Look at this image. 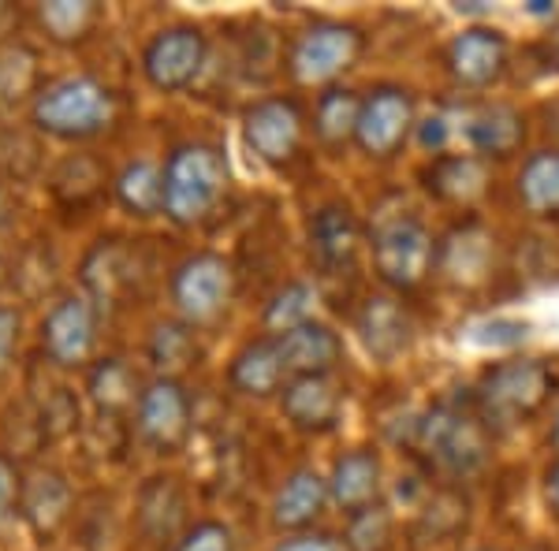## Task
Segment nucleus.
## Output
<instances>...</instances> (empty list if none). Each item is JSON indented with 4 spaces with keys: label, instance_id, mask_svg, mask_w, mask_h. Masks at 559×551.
Listing matches in <instances>:
<instances>
[{
    "label": "nucleus",
    "instance_id": "nucleus-1",
    "mask_svg": "<svg viewBox=\"0 0 559 551\" xmlns=\"http://www.w3.org/2000/svg\"><path fill=\"white\" fill-rule=\"evenodd\" d=\"M418 455L452 481H471L492 463V429L471 403H437L411 424Z\"/></svg>",
    "mask_w": 559,
    "mask_h": 551
},
{
    "label": "nucleus",
    "instance_id": "nucleus-2",
    "mask_svg": "<svg viewBox=\"0 0 559 551\" xmlns=\"http://www.w3.org/2000/svg\"><path fill=\"white\" fill-rule=\"evenodd\" d=\"M559 395V373L548 358H508L477 376L474 406L489 429L496 424H526Z\"/></svg>",
    "mask_w": 559,
    "mask_h": 551
},
{
    "label": "nucleus",
    "instance_id": "nucleus-3",
    "mask_svg": "<svg viewBox=\"0 0 559 551\" xmlns=\"http://www.w3.org/2000/svg\"><path fill=\"white\" fill-rule=\"evenodd\" d=\"M116 116V97L94 75H64L45 83L31 97V123L49 139L86 142L108 131Z\"/></svg>",
    "mask_w": 559,
    "mask_h": 551
},
{
    "label": "nucleus",
    "instance_id": "nucleus-4",
    "mask_svg": "<svg viewBox=\"0 0 559 551\" xmlns=\"http://www.w3.org/2000/svg\"><path fill=\"white\" fill-rule=\"evenodd\" d=\"M228 191L224 153L210 142H183L165 160V216L179 228H194L221 205Z\"/></svg>",
    "mask_w": 559,
    "mask_h": 551
},
{
    "label": "nucleus",
    "instance_id": "nucleus-5",
    "mask_svg": "<svg viewBox=\"0 0 559 551\" xmlns=\"http://www.w3.org/2000/svg\"><path fill=\"white\" fill-rule=\"evenodd\" d=\"M373 268L392 295H411L437 268V239L414 213H381L369 235Z\"/></svg>",
    "mask_w": 559,
    "mask_h": 551
},
{
    "label": "nucleus",
    "instance_id": "nucleus-6",
    "mask_svg": "<svg viewBox=\"0 0 559 551\" xmlns=\"http://www.w3.org/2000/svg\"><path fill=\"white\" fill-rule=\"evenodd\" d=\"M366 34L355 23L318 20L295 34L287 49V71L299 86H336V79L358 64Z\"/></svg>",
    "mask_w": 559,
    "mask_h": 551
},
{
    "label": "nucleus",
    "instance_id": "nucleus-7",
    "mask_svg": "<svg viewBox=\"0 0 559 551\" xmlns=\"http://www.w3.org/2000/svg\"><path fill=\"white\" fill-rule=\"evenodd\" d=\"M231 265L228 257L198 250V254L183 257L168 276V295L179 313V321H187L191 328L221 321V313L231 302Z\"/></svg>",
    "mask_w": 559,
    "mask_h": 551
},
{
    "label": "nucleus",
    "instance_id": "nucleus-8",
    "mask_svg": "<svg viewBox=\"0 0 559 551\" xmlns=\"http://www.w3.org/2000/svg\"><path fill=\"white\" fill-rule=\"evenodd\" d=\"M242 142L261 165L287 168L302 153L306 142V112L295 97L273 94L261 97L242 112Z\"/></svg>",
    "mask_w": 559,
    "mask_h": 551
},
{
    "label": "nucleus",
    "instance_id": "nucleus-9",
    "mask_svg": "<svg viewBox=\"0 0 559 551\" xmlns=\"http://www.w3.org/2000/svg\"><path fill=\"white\" fill-rule=\"evenodd\" d=\"M414 123V94L407 86L381 83L362 97V112H358V134L355 146L373 160H388L403 149L411 139Z\"/></svg>",
    "mask_w": 559,
    "mask_h": 551
},
{
    "label": "nucleus",
    "instance_id": "nucleus-10",
    "mask_svg": "<svg viewBox=\"0 0 559 551\" xmlns=\"http://www.w3.org/2000/svg\"><path fill=\"white\" fill-rule=\"evenodd\" d=\"M205 34L194 23H173L157 31L142 49V75L160 94H179L202 75Z\"/></svg>",
    "mask_w": 559,
    "mask_h": 551
},
{
    "label": "nucleus",
    "instance_id": "nucleus-11",
    "mask_svg": "<svg viewBox=\"0 0 559 551\" xmlns=\"http://www.w3.org/2000/svg\"><path fill=\"white\" fill-rule=\"evenodd\" d=\"M134 432L160 455H173L191 432V395L176 376H157L139 392L134 403Z\"/></svg>",
    "mask_w": 559,
    "mask_h": 551
},
{
    "label": "nucleus",
    "instance_id": "nucleus-12",
    "mask_svg": "<svg viewBox=\"0 0 559 551\" xmlns=\"http://www.w3.org/2000/svg\"><path fill=\"white\" fill-rule=\"evenodd\" d=\"M448 75L463 89H489L508 75L511 64V45L492 26H471V31L455 34L444 49Z\"/></svg>",
    "mask_w": 559,
    "mask_h": 551
},
{
    "label": "nucleus",
    "instance_id": "nucleus-13",
    "mask_svg": "<svg viewBox=\"0 0 559 551\" xmlns=\"http://www.w3.org/2000/svg\"><path fill=\"white\" fill-rule=\"evenodd\" d=\"M97 343V313L86 295H64L41 321V350L57 366H86Z\"/></svg>",
    "mask_w": 559,
    "mask_h": 551
},
{
    "label": "nucleus",
    "instance_id": "nucleus-14",
    "mask_svg": "<svg viewBox=\"0 0 559 551\" xmlns=\"http://www.w3.org/2000/svg\"><path fill=\"white\" fill-rule=\"evenodd\" d=\"M280 410L292 429L324 436L344 421V392L332 376H295L280 392Z\"/></svg>",
    "mask_w": 559,
    "mask_h": 551
},
{
    "label": "nucleus",
    "instance_id": "nucleus-15",
    "mask_svg": "<svg viewBox=\"0 0 559 551\" xmlns=\"http://www.w3.org/2000/svg\"><path fill=\"white\" fill-rule=\"evenodd\" d=\"M355 332L377 361H395L400 355H407L414 321L400 295H369L355 313Z\"/></svg>",
    "mask_w": 559,
    "mask_h": 551
},
{
    "label": "nucleus",
    "instance_id": "nucleus-16",
    "mask_svg": "<svg viewBox=\"0 0 559 551\" xmlns=\"http://www.w3.org/2000/svg\"><path fill=\"white\" fill-rule=\"evenodd\" d=\"M276 347L280 358H284L287 381H295V376H332L344 361V339L324 321H306L299 328L280 332Z\"/></svg>",
    "mask_w": 559,
    "mask_h": 551
},
{
    "label": "nucleus",
    "instance_id": "nucleus-17",
    "mask_svg": "<svg viewBox=\"0 0 559 551\" xmlns=\"http://www.w3.org/2000/svg\"><path fill=\"white\" fill-rule=\"evenodd\" d=\"M332 495H329V477H321L318 469L302 466L292 469L284 477V484L276 488L273 507H269V518L280 532H310L321 522V514L329 511Z\"/></svg>",
    "mask_w": 559,
    "mask_h": 551
},
{
    "label": "nucleus",
    "instance_id": "nucleus-18",
    "mask_svg": "<svg viewBox=\"0 0 559 551\" xmlns=\"http://www.w3.org/2000/svg\"><path fill=\"white\" fill-rule=\"evenodd\" d=\"M381 492H384V466L373 447H350L332 463L329 495H332V507L340 514L350 518V514L373 507V503H381Z\"/></svg>",
    "mask_w": 559,
    "mask_h": 551
},
{
    "label": "nucleus",
    "instance_id": "nucleus-19",
    "mask_svg": "<svg viewBox=\"0 0 559 551\" xmlns=\"http://www.w3.org/2000/svg\"><path fill=\"white\" fill-rule=\"evenodd\" d=\"M287 384V369L280 358L276 336L247 339L228 361V387L242 399H269L280 395Z\"/></svg>",
    "mask_w": 559,
    "mask_h": 551
},
{
    "label": "nucleus",
    "instance_id": "nucleus-20",
    "mask_svg": "<svg viewBox=\"0 0 559 551\" xmlns=\"http://www.w3.org/2000/svg\"><path fill=\"white\" fill-rule=\"evenodd\" d=\"M358 247H362V231L347 205L329 202L313 213L310 220V250L318 257L324 273H340V268H355Z\"/></svg>",
    "mask_w": 559,
    "mask_h": 551
},
{
    "label": "nucleus",
    "instance_id": "nucleus-21",
    "mask_svg": "<svg viewBox=\"0 0 559 551\" xmlns=\"http://www.w3.org/2000/svg\"><path fill=\"white\" fill-rule=\"evenodd\" d=\"M466 142L474 146L477 157H511L526 142V116L511 105H485L466 120Z\"/></svg>",
    "mask_w": 559,
    "mask_h": 551
},
{
    "label": "nucleus",
    "instance_id": "nucleus-22",
    "mask_svg": "<svg viewBox=\"0 0 559 551\" xmlns=\"http://www.w3.org/2000/svg\"><path fill=\"white\" fill-rule=\"evenodd\" d=\"M20 514L38 537H49L68 522L71 514V488L57 469H38L31 481H23Z\"/></svg>",
    "mask_w": 559,
    "mask_h": 551
},
{
    "label": "nucleus",
    "instance_id": "nucleus-23",
    "mask_svg": "<svg viewBox=\"0 0 559 551\" xmlns=\"http://www.w3.org/2000/svg\"><path fill=\"white\" fill-rule=\"evenodd\" d=\"M471 526V500L459 488L444 484L421 503L418 518L411 526L414 544H452Z\"/></svg>",
    "mask_w": 559,
    "mask_h": 551
},
{
    "label": "nucleus",
    "instance_id": "nucleus-24",
    "mask_svg": "<svg viewBox=\"0 0 559 551\" xmlns=\"http://www.w3.org/2000/svg\"><path fill=\"white\" fill-rule=\"evenodd\" d=\"M426 187L440 202L471 205L489 191V165L477 153H459V157H437L426 168Z\"/></svg>",
    "mask_w": 559,
    "mask_h": 551
},
{
    "label": "nucleus",
    "instance_id": "nucleus-25",
    "mask_svg": "<svg viewBox=\"0 0 559 551\" xmlns=\"http://www.w3.org/2000/svg\"><path fill=\"white\" fill-rule=\"evenodd\" d=\"M183 522H187V495L176 477H150V484L139 495L142 532H146L153 544H160V540H173L183 529Z\"/></svg>",
    "mask_w": 559,
    "mask_h": 551
},
{
    "label": "nucleus",
    "instance_id": "nucleus-26",
    "mask_svg": "<svg viewBox=\"0 0 559 551\" xmlns=\"http://www.w3.org/2000/svg\"><path fill=\"white\" fill-rule=\"evenodd\" d=\"M519 205L537 220H552L559 216V146L530 153L519 168L515 179Z\"/></svg>",
    "mask_w": 559,
    "mask_h": 551
},
{
    "label": "nucleus",
    "instance_id": "nucleus-27",
    "mask_svg": "<svg viewBox=\"0 0 559 551\" xmlns=\"http://www.w3.org/2000/svg\"><path fill=\"white\" fill-rule=\"evenodd\" d=\"M112 194H116V205L128 216L150 220V216L165 213V168H157L146 157L128 160V165L120 168V176H116Z\"/></svg>",
    "mask_w": 559,
    "mask_h": 551
},
{
    "label": "nucleus",
    "instance_id": "nucleus-28",
    "mask_svg": "<svg viewBox=\"0 0 559 551\" xmlns=\"http://www.w3.org/2000/svg\"><path fill=\"white\" fill-rule=\"evenodd\" d=\"M358 112H362V97L347 86H329L313 105V139L324 149H344L358 134Z\"/></svg>",
    "mask_w": 559,
    "mask_h": 551
},
{
    "label": "nucleus",
    "instance_id": "nucleus-29",
    "mask_svg": "<svg viewBox=\"0 0 559 551\" xmlns=\"http://www.w3.org/2000/svg\"><path fill=\"white\" fill-rule=\"evenodd\" d=\"M489 247H492V239L477 228V224H463V228H455L444 239V247L437 250V261L448 279L474 284V279H481L485 268H489Z\"/></svg>",
    "mask_w": 559,
    "mask_h": 551
},
{
    "label": "nucleus",
    "instance_id": "nucleus-30",
    "mask_svg": "<svg viewBox=\"0 0 559 551\" xmlns=\"http://www.w3.org/2000/svg\"><path fill=\"white\" fill-rule=\"evenodd\" d=\"M395 514L381 500L373 507L358 511L344 526V548L347 551H392L395 548Z\"/></svg>",
    "mask_w": 559,
    "mask_h": 551
},
{
    "label": "nucleus",
    "instance_id": "nucleus-31",
    "mask_svg": "<svg viewBox=\"0 0 559 551\" xmlns=\"http://www.w3.org/2000/svg\"><path fill=\"white\" fill-rule=\"evenodd\" d=\"M150 361L157 369H165V376L179 373L187 369L198 355V343H194V328L187 321H160L157 328L150 332Z\"/></svg>",
    "mask_w": 559,
    "mask_h": 551
},
{
    "label": "nucleus",
    "instance_id": "nucleus-32",
    "mask_svg": "<svg viewBox=\"0 0 559 551\" xmlns=\"http://www.w3.org/2000/svg\"><path fill=\"white\" fill-rule=\"evenodd\" d=\"M90 399H94L102 410L116 414V410H128V406L139 403V392H134V373L123 366L120 358H105L90 369Z\"/></svg>",
    "mask_w": 559,
    "mask_h": 551
},
{
    "label": "nucleus",
    "instance_id": "nucleus-33",
    "mask_svg": "<svg viewBox=\"0 0 559 551\" xmlns=\"http://www.w3.org/2000/svg\"><path fill=\"white\" fill-rule=\"evenodd\" d=\"M38 23L52 41H79L97 23V4H90V0H49V4H38Z\"/></svg>",
    "mask_w": 559,
    "mask_h": 551
},
{
    "label": "nucleus",
    "instance_id": "nucleus-34",
    "mask_svg": "<svg viewBox=\"0 0 559 551\" xmlns=\"http://www.w3.org/2000/svg\"><path fill=\"white\" fill-rule=\"evenodd\" d=\"M34 79H38V57L26 45L0 49V112L20 105L34 89Z\"/></svg>",
    "mask_w": 559,
    "mask_h": 551
},
{
    "label": "nucleus",
    "instance_id": "nucleus-35",
    "mask_svg": "<svg viewBox=\"0 0 559 551\" xmlns=\"http://www.w3.org/2000/svg\"><path fill=\"white\" fill-rule=\"evenodd\" d=\"M313 302H318V295H313L310 284H284L280 291L269 298L265 306V324L273 328V336L287 328H299V324L313 321Z\"/></svg>",
    "mask_w": 559,
    "mask_h": 551
},
{
    "label": "nucleus",
    "instance_id": "nucleus-36",
    "mask_svg": "<svg viewBox=\"0 0 559 551\" xmlns=\"http://www.w3.org/2000/svg\"><path fill=\"white\" fill-rule=\"evenodd\" d=\"M176 551H236V537L224 522L202 518L183 529V537L176 540Z\"/></svg>",
    "mask_w": 559,
    "mask_h": 551
},
{
    "label": "nucleus",
    "instance_id": "nucleus-37",
    "mask_svg": "<svg viewBox=\"0 0 559 551\" xmlns=\"http://www.w3.org/2000/svg\"><path fill=\"white\" fill-rule=\"evenodd\" d=\"M273 551H347V548H344V537L310 529V532H292V537L276 540Z\"/></svg>",
    "mask_w": 559,
    "mask_h": 551
},
{
    "label": "nucleus",
    "instance_id": "nucleus-38",
    "mask_svg": "<svg viewBox=\"0 0 559 551\" xmlns=\"http://www.w3.org/2000/svg\"><path fill=\"white\" fill-rule=\"evenodd\" d=\"M20 474H15V463L8 455H0V526L20 511Z\"/></svg>",
    "mask_w": 559,
    "mask_h": 551
},
{
    "label": "nucleus",
    "instance_id": "nucleus-39",
    "mask_svg": "<svg viewBox=\"0 0 559 551\" xmlns=\"http://www.w3.org/2000/svg\"><path fill=\"white\" fill-rule=\"evenodd\" d=\"M20 328H23L20 310L15 306H0V373L8 369L15 347H20Z\"/></svg>",
    "mask_w": 559,
    "mask_h": 551
},
{
    "label": "nucleus",
    "instance_id": "nucleus-40",
    "mask_svg": "<svg viewBox=\"0 0 559 551\" xmlns=\"http://www.w3.org/2000/svg\"><path fill=\"white\" fill-rule=\"evenodd\" d=\"M540 492H545V507L548 514L559 522V455L545 466V477H540Z\"/></svg>",
    "mask_w": 559,
    "mask_h": 551
},
{
    "label": "nucleus",
    "instance_id": "nucleus-41",
    "mask_svg": "<svg viewBox=\"0 0 559 551\" xmlns=\"http://www.w3.org/2000/svg\"><path fill=\"white\" fill-rule=\"evenodd\" d=\"M481 332H489V336H481V339H496V343L526 339V324H519V321H496V324H485Z\"/></svg>",
    "mask_w": 559,
    "mask_h": 551
},
{
    "label": "nucleus",
    "instance_id": "nucleus-42",
    "mask_svg": "<svg viewBox=\"0 0 559 551\" xmlns=\"http://www.w3.org/2000/svg\"><path fill=\"white\" fill-rule=\"evenodd\" d=\"M418 139H421V146H426V149H440V146H444V142H448L444 116H432V120H426V123H421Z\"/></svg>",
    "mask_w": 559,
    "mask_h": 551
},
{
    "label": "nucleus",
    "instance_id": "nucleus-43",
    "mask_svg": "<svg viewBox=\"0 0 559 551\" xmlns=\"http://www.w3.org/2000/svg\"><path fill=\"white\" fill-rule=\"evenodd\" d=\"M548 447L559 455V403H556V410H552V421H548Z\"/></svg>",
    "mask_w": 559,
    "mask_h": 551
},
{
    "label": "nucleus",
    "instance_id": "nucleus-44",
    "mask_svg": "<svg viewBox=\"0 0 559 551\" xmlns=\"http://www.w3.org/2000/svg\"><path fill=\"white\" fill-rule=\"evenodd\" d=\"M530 12H534V15H556V8H548L545 0H534V4H530Z\"/></svg>",
    "mask_w": 559,
    "mask_h": 551
},
{
    "label": "nucleus",
    "instance_id": "nucleus-45",
    "mask_svg": "<svg viewBox=\"0 0 559 551\" xmlns=\"http://www.w3.org/2000/svg\"><path fill=\"white\" fill-rule=\"evenodd\" d=\"M4 224H8V194L0 191V235H4Z\"/></svg>",
    "mask_w": 559,
    "mask_h": 551
},
{
    "label": "nucleus",
    "instance_id": "nucleus-46",
    "mask_svg": "<svg viewBox=\"0 0 559 551\" xmlns=\"http://www.w3.org/2000/svg\"><path fill=\"white\" fill-rule=\"evenodd\" d=\"M477 551H500V548H477Z\"/></svg>",
    "mask_w": 559,
    "mask_h": 551
},
{
    "label": "nucleus",
    "instance_id": "nucleus-47",
    "mask_svg": "<svg viewBox=\"0 0 559 551\" xmlns=\"http://www.w3.org/2000/svg\"><path fill=\"white\" fill-rule=\"evenodd\" d=\"M0 12H4V4H0Z\"/></svg>",
    "mask_w": 559,
    "mask_h": 551
}]
</instances>
